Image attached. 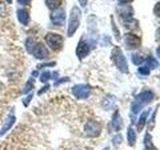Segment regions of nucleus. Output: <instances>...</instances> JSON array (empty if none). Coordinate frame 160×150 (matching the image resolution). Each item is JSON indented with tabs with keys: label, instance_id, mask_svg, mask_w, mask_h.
I'll return each instance as SVG.
<instances>
[{
	"label": "nucleus",
	"instance_id": "nucleus-1",
	"mask_svg": "<svg viewBox=\"0 0 160 150\" xmlns=\"http://www.w3.org/2000/svg\"><path fill=\"white\" fill-rule=\"evenodd\" d=\"M80 19H81V11L76 6H74L71 11H70L69 21H68V29H67V35L71 37L76 32L80 25Z\"/></svg>",
	"mask_w": 160,
	"mask_h": 150
},
{
	"label": "nucleus",
	"instance_id": "nucleus-2",
	"mask_svg": "<svg viewBox=\"0 0 160 150\" xmlns=\"http://www.w3.org/2000/svg\"><path fill=\"white\" fill-rule=\"evenodd\" d=\"M111 58L113 60V62L116 65V67L123 73H128L129 68L128 64L126 61V58L123 55L121 49L119 47H114L111 53Z\"/></svg>",
	"mask_w": 160,
	"mask_h": 150
},
{
	"label": "nucleus",
	"instance_id": "nucleus-3",
	"mask_svg": "<svg viewBox=\"0 0 160 150\" xmlns=\"http://www.w3.org/2000/svg\"><path fill=\"white\" fill-rule=\"evenodd\" d=\"M45 40L48 46L51 48L54 51H58L62 48L63 45V37L61 35L56 34V33H48L45 36Z\"/></svg>",
	"mask_w": 160,
	"mask_h": 150
},
{
	"label": "nucleus",
	"instance_id": "nucleus-4",
	"mask_svg": "<svg viewBox=\"0 0 160 150\" xmlns=\"http://www.w3.org/2000/svg\"><path fill=\"white\" fill-rule=\"evenodd\" d=\"M84 131L89 137H97L101 133V125L94 120H90L85 124Z\"/></svg>",
	"mask_w": 160,
	"mask_h": 150
},
{
	"label": "nucleus",
	"instance_id": "nucleus-5",
	"mask_svg": "<svg viewBox=\"0 0 160 150\" xmlns=\"http://www.w3.org/2000/svg\"><path fill=\"white\" fill-rule=\"evenodd\" d=\"M72 93L78 99H86L90 96L91 88L86 84H78L72 88Z\"/></svg>",
	"mask_w": 160,
	"mask_h": 150
},
{
	"label": "nucleus",
	"instance_id": "nucleus-6",
	"mask_svg": "<svg viewBox=\"0 0 160 150\" xmlns=\"http://www.w3.org/2000/svg\"><path fill=\"white\" fill-rule=\"evenodd\" d=\"M31 53L34 55V57L37 59H45L49 56L48 49L45 47V45L41 42L34 44Z\"/></svg>",
	"mask_w": 160,
	"mask_h": 150
},
{
	"label": "nucleus",
	"instance_id": "nucleus-7",
	"mask_svg": "<svg viewBox=\"0 0 160 150\" xmlns=\"http://www.w3.org/2000/svg\"><path fill=\"white\" fill-rule=\"evenodd\" d=\"M124 42L129 47V49H133L140 46L141 40L136 35H134L132 33H127L124 35Z\"/></svg>",
	"mask_w": 160,
	"mask_h": 150
},
{
	"label": "nucleus",
	"instance_id": "nucleus-8",
	"mask_svg": "<svg viewBox=\"0 0 160 150\" xmlns=\"http://www.w3.org/2000/svg\"><path fill=\"white\" fill-rule=\"evenodd\" d=\"M90 52V46L89 44L85 41V40L81 39L78 43V46L76 48V55L79 59H83L86 57Z\"/></svg>",
	"mask_w": 160,
	"mask_h": 150
},
{
	"label": "nucleus",
	"instance_id": "nucleus-9",
	"mask_svg": "<svg viewBox=\"0 0 160 150\" xmlns=\"http://www.w3.org/2000/svg\"><path fill=\"white\" fill-rule=\"evenodd\" d=\"M65 11H64V9L62 8H57V9H55L53 13L51 14V21L53 24L55 25H62L63 22H64V20H65Z\"/></svg>",
	"mask_w": 160,
	"mask_h": 150
},
{
	"label": "nucleus",
	"instance_id": "nucleus-10",
	"mask_svg": "<svg viewBox=\"0 0 160 150\" xmlns=\"http://www.w3.org/2000/svg\"><path fill=\"white\" fill-rule=\"evenodd\" d=\"M14 122H15V116L13 114H10L9 116L6 118V120H5V123L2 126L1 130H0V135H3V134L6 133L8 130L13 126Z\"/></svg>",
	"mask_w": 160,
	"mask_h": 150
},
{
	"label": "nucleus",
	"instance_id": "nucleus-11",
	"mask_svg": "<svg viewBox=\"0 0 160 150\" xmlns=\"http://www.w3.org/2000/svg\"><path fill=\"white\" fill-rule=\"evenodd\" d=\"M136 99H138L139 101H141L144 105L145 103H148L150 101H152L153 99V93L149 90H145V91L141 92L138 96L136 97Z\"/></svg>",
	"mask_w": 160,
	"mask_h": 150
},
{
	"label": "nucleus",
	"instance_id": "nucleus-12",
	"mask_svg": "<svg viewBox=\"0 0 160 150\" xmlns=\"http://www.w3.org/2000/svg\"><path fill=\"white\" fill-rule=\"evenodd\" d=\"M17 17L19 22L23 25H27L29 22V12L26 9H19L17 11Z\"/></svg>",
	"mask_w": 160,
	"mask_h": 150
},
{
	"label": "nucleus",
	"instance_id": "nucleus-13",
	"mask_svg": "<svg viewBox=\"0 0 160 150\" xmlns=\"http://www.w3.org/2000/svg\"><path fill=\"white\" fill-rule=\"evenodd\" d=\"M112 128L115 131H117V130H120L121 129V126H122V120H121V117H120V115L118 114V112H115V114L113 115V118H112Z\"/></svg>",
	"mask_w": 160,
	"mask_h": 150
},
{
	"label": "nucleus",
	"instance_id": "nucleus-14",
	"mask_svg": "<svg viewBox=\"0 0 160 150\" xmlns=\"http://www.w3.org/2000/svg\"><path fill=\"white\" fill-rule=\"evenodd\" d=\"M149 111L150 110H145V111L141 114V116L139 118V121L137 123V128H138V131H142V129L144 128L145 126V123H146V120H147V117H148V114H149Z\"/></svg>",
	"mask_w": 160,
	"mask_h": 150
},
{
	"label": "nucleus",
	"instance_id": "nucleus-15",
	"mask_svg": "<svg viewBox=\"0 0 160 150\" xmlns=\"http://www.w3.org/2000/svg\"><path fill=\"white\" fill-rule=\"evenodd\" d=\"M127 141L130 146H133L136 142V134L132 127H129L127 130Z\"/></svg>",
	"mask_w": 160,
	"mask_h": 150
},
{
	"label": "nucleus",
	"instance_id": "nucleus-16",
	"mask_svg": "<svg viewBox=\"0 0 160 150\" xmlns=\"http://www.w3.org/2000/svg\"><path fill=\"white\" fill-rule=\"evenodd\" d=\"M132 14H133V11L131 7H123V9H121V11H120V15H121V17L125 20H131Z\"/></svg>",
	"mask_w": 160,
	"mask_h": 150
},
{
	"label": "nucleus",
	"instance_id": "nucleus-17",
	"mask_svg": "<svg viewBox=\"0 0 160 150\" xmlns=\"http://www.w3.org/2000/svg\"><path fill=\"white\" fill-rule=\"evenodd\" d=\"M47 7L51 10H55L59 8L62 4V0H45Z\"/></svg>",
	"mask_w": 160,
	"mask_h": 150
},
{
	"label": "nucleus",
	"instance_id": "nucleus-18",
	"mask_svg": "<svg viewBox=\"0 0 160 150\" xmlns=\"http://www.w3.org/2000/svg\"><path fill=\"white\" fill-rule=\"evenodd\" d=\"M144 147H145V150H156V149H155V147H154V145H153L152 138L149 135V133H146V135H145Z\"/></svg>",
	"mask_w": 160,
	"mask_h": 150
},
{
	"label": "nucleus",
	"instance_id": "nucleus-19",
	"mask_svg": "<svg viewBox=\"0 0 160 150\" xmlns=\"http://www.w3.org/2000/svg\"><path fill=\"white\" fill-rule=\"evenodd\" d=\"M144 106V104L141 102V101H139L138 99H135V101L132 103V106H131V111L133 114H137L140 110L142 109V107Z\"/></svg>",
	"mask_w": 160,
	"mask_h": 150
},
{
	"label": "nucleus",
	"instance_id": "nucleus-20",
	"mask_svg": "<svg viewBox=\"0 0 160 150\" xmlns=\"http://www.w3.org/2000/svg\"><path fill=\"white\" fill-rule=\"evenodd\" d=\"M146 66L149 69H155L158 67V62L153 57H148L146 60Z\"/></svg>",
	"mask_w": 160,
	"mask_h": 150
},
{
	"label": "nucleus",
	"instance_id": "nucleus-21",
	"mask_svg": "<svg viewBox=\"0 0 160 150\" xmlns=\"http://www.w3.org/2000/svg\"><path fill=\"white\" fill-rule=\"evenodd\" d=\"M144 61V58L141 54L139 53H134L132 55V62L135 64V65H139V64H142Z\"/></svg>",
	"mask_w": 160,
	"mask_h": 150
},
{
	"label": "nucleus",
	"instance_id": "nucleus-22",
	"mask_svg": "<svg viewBox=\"0 0 160 150\" xmlns=\"http://www.w3.org/2000/svg\"><path fill=\"white\" fill-rule=\"evenodd\" d=\"M34 87V82L32 79H29V81H27L26 85H25V89L23 90V93H28L29 91H31Z\"/></svg>",
	"mask_w": 160,
	"mask_h": 150
},
{
	"label": "nucleus",
	"instance_id": "nucleus-23",
	"mask_svg": "<svg viewBox=\"0 0 160 150\" xmlns=\"http://www.w3.org/2000/svg\"><path fill=\"white\" fill-rule=\"evenodd\" d=\"M50 77H51L50 72L49 71H45V72L42 73L41 77H40V80H41V82H46V81H48V80L50 79Z\"/></svg>",
	"mask_w": 160,
	"mask_h": 150
},
{
	"label": "nucleus",
	"instance_id": "nucleus-24",
	"mask_svg": "<svg viewBox=\"0 0 160 150\" xmlns=\"http://www.w3.org/2000/svg\"><path fill=\"white\" fill-rule=\"evenodd\" d=\"M138 72L140 73V74H142V75H149V73H150V69L145 65V66H142V67H140L139 69H138Z\"/></svg>",
	"mask_w": 160,
	"mask_h": 150
},
{
	"label": "nucleus",
	"instance_id": "nucleus-25",
	"mask_svg": "<svg viewBox=\"0 0 160 150\" xmlns=\"http://www.w3.org/2000/svg\"><path fill=\"white\" fill-rule=\"evenodd\" d=\"M34 42L32 41V39H27V41H26V47H27V50H28V52L31 53L32 51V48L34 46Z\"/></svg>",
	"mask_w": 160,
	"mask_h": 150
},
{
	"label": "nucleus",
	"instance_id": "nucleus-26",
	"mask_svg": "<svg viewBox=\"0 0 160 150\" xmlns=\"http://www.w3.org/2000/svg\"><path fill=\"white\" fill-rule=\"evenodd\" d=\"M154 14L156 15V16L160 17V2L155 4V6H154Z\"/></svg>",
	"mask_w": 160,
	"mask_h": 150
},
{
	"label": "nucleus",
	"instance_id": "nucleus-27",
	"mask_svg": "<svg viewBox=\"0 0 160 150\" xmlns=\"http://www.w3.org/2000/svg\"><path fill=\"white\" fill-rule=\"evenodd\" d=\"M122 142V137H121V135H116L114 138H113V143L115 145H118Z\"/></svg>",
	"mask_w": 160,
	"mask_h": 150
},
{
	"label": "nucleus",
	"instance_id": "nucleus-28",
	"mask_svg": "<svg viewBox=\"0 0 160 150\" xmlns=\"http://www.w3.org/2000/svg\"><path fill=\"white\" fill-rule=\"evenodd\" d=\"M111 21H112V27L114 29V34H115V36H116L117 39H119V31H118V29L116 28V26H115V23H114V19L113 17H111Z\"/></svg>",
	"mask_w": 160,
	"mask_h": 150
},
{
	"label": "nucleus",
	"instance_id": "nucleus-29",
	"mask_svg": "<svg viewBox=\"0 0 160 150\" xmlns=\"http://www.w3.org/2000/svg\"><path fill=\"white\" fill-rule=\"evenodd\" d=\"M31 99H32V95H29V96H27L25 99H23V104L25 105V106H27Z\"/></svg>",
	"mask_w": 160,
	"mask_h": 150
},
{
	"label": "nucleus",
	"instance_id": "nucleus-30",
	"mask_svg": "<svg viewBox=\"0 0 160 150\" xmlns=\"http://www.w3.org/2000/svg\"><path fill=\"white\" fill-rule=\"evenodd\" d=\"M56 64L55 62H50V63H46V64H43V65H39L38 68H42V67H47V66H54V65Z\"/></svg>",
	"mask_w": 160,
	"mask_h": 150
},
{
	"label": "nucleus",
	"instance_id": "nucleus-31",
	"mask_svg": "<svg viewBox=\"0 0 160 150\" xmlns=\"http://www.w3.org/2000/svg\"><path fill=\"white\" fill-rule=\"evenodd\" d=\"M31 0H18V3L22 4V5H28Z\"/></svg>",
	"mask_w": 160,
	"mask_h": 150
},
{
	"label": "nucleus",
	"instance_id": "nucleus-32",
	"mask_svg": "<svg viewBox=\"0 0 160 150\" xmlns=\"http://www.w3.org/2000/svg\"><path fill=\"white\" fill-rule=\"evenodd\" d=\"M78 1H79L80 5H81L82 7H85V6H86V4H87V1H88V0H78Z\"/></svg>",
	"mask_w": 160,
	"mask_h": 150
},
{
	"label": "nucleus",
	"instance_id": "nucleus-33",
	"mask_svg": "<svg viewBox=\"0 0 160 150\" xmlns=\"http://www.w3.org/2000/svg\"><path fill=\"white\" fill-rule=\"evenodd\" d=\"M68 78L67 77H64V78H62V79H60V81H58V82H56L55 83V85H58L59 83H63V82H66V81H68Z\"/></svg>",
	"mask_w": 160,
	"mask_h": 150
},
{
	"label": "nucleus",
	"instance_id": "nucleus-34",
	"mask_svg": "<svg viewBox=\"0 0 160 150\" xmlns=\"http://www.w3.org/2000/svg\"><path fill=\"white\" fill-rule=\"evenodd\" d=\"M49 88V85H46V86H45V87H43V89L42 90H40V91H39V94H42L44 91H46V90Z\"/></svg>",
	"mask_w": 160,
	"mask_h": 150
},
{
	"label": "nucleus",
	"instance_id": "nucleus-35",
	"mask_svg": "<svg viewBox=\"0 0 160 150\" xmlns=\"http://www.w3.org/2000/svg\"><path fill=\"white\" fill-rule=\"evenodd\" d=\"M133 0H119L120 3H129V2H132Z\"/></svg>",
	"mask_w": 160,
	"mask_h": 150
},
{
	"label": "nucleus",
	"instance_id": "nucleus-36",
	"mask_svg": "<svg viewBox=\"0 0 160 150\" xmlns=\"http://www.w3.org/2000/svg\"><path fill=\"white\" fill-rule=\"evenodd\" d=\"M156 38H157L158 40H160V28L157 30V32H156Z\"/></svg>",
	"mask_w": 160,
	"mask_h": 150
},
{
	"label": "nucleus",
	"instance_id": "nucleus-37",
	"mask_svg": "<svg viewBox=\"0 0 160 150\" xmlns=\"http://www.w3.org/2000/svg\"><path fill=\"white\" fill-rule=\"evenodd\" d=\"M156 53H157V56H158V58L160 59V46L157 48V50H156Z\"/></svg>",
	"mask_w": 160,
	"mask_h": 150
},
{
	"label": "nucleus",
	"instance_id": "nucleus-38",
	"mask_svg": "<svg viewBox=\"0 0 160 150\" xmlns=\"http://www.w3.org/2000/svg\"><path fill=\"white\" fill-rule=\"evenodd\" d=\"M7 2H8V3H11V2H12V0H7Z\"/></svg>",
	"mask_w": 160,
	"mask_h": 150
}]
</instances>
